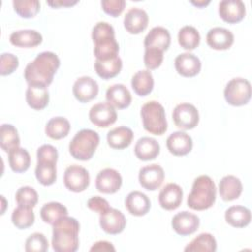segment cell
<instances>
[{
    "mask_svg": "<svg viewBox=\"0 0 252 252\" xmlns=\"http://www.w3.org/2000/svg\"><path fill=\"white\" fill-rule=\"evenodd\" d=\"M89 118L95 126L106 128L116 121L117 113L110 103L98 102L91 107Z\"/></svg>",
    "mask_w": 252,
    "mask_h": 252,
    "instance_id": "30bf717a",
    "label": "cell"
},
{
    "mask_svg": "<svg viewBox=\"0 0 252 252\" xmlns=\"http://www.w3.org/2000/svg\"><path fill=\"white\" fill-rule=\"evenodd\" d=\"M87 205L90 210L96 212L99 215L104 213L105 211H107L110 208L108 202L99 196H94V197L90 198L87 202Z\"/></svg>",
    "mask_w": 252,
    "mask_h": 252,
    "instance_id": "c3c4849f",
    "label": "cell"
},
{
    "mask_svg": "<svg viewBox=\"0 0 252 252\" xmlns=\"http://www.w3.org/2000/svg\"><path fill=\"white\" fill-rule=\"evenodd\" d=\"M1 199H2V205H3V208H2V213L1 214H4V208H5V199H4V196H1Z\"/></svg>",
    "mask_w": 252,
    "mask_h": 252,
    "instance_id": "f5cc1de1",
    "label": "cell"
},
{
    "mask_svg": "<svg viewBox=\"0 0 252 252\" xmlns=\"http://www.w3.org/2000/svg\"><path fill=\"white\" fill-rule=\"evenodd\" d=\"M134 92L140 95H148L154 89V78L150 70H141L134 74L131 80Z\"/></svg>",
    "mask_w": 252,
    "mask_h": 252,
    "instance_id": "4dcf8cb0",
    "label": "cell"
},
{
    "mask_svg": "<svg viewBox=\"0 0 252 252\" xmlns=\"http://www.w3.org/2000/svg\"><path fill=\"white\" fill-rule=\"evenodd\" d=\"M174 66L179 75L190 78L199 74L202 64L200 59L195 54L184 52L176 56Z\"/></svg>",
    "mask_w": 252,
    "mask_h": 252,
    "instance_id": "d6986e66",
    "label": "cell"
},
{
    "mask_svg": "<svg viewBox=\"0 0 252 252\" xmlns=\"http://www.w3.org/2000/svg\"><path fill=\"white\" fill-rule=\"evenodd\" d=\"M70 122L62 116L51 118L45 125V134L54 140H59L66 137L70 131Z\"/></svg>",
    "mask_w": 252,
    "mask_h": 252,
    "instance_id": "836d02e7",
    "label": "cell"
},
{
    "mask_svg": "<svg viewBox=\"0 0 252 252\" xmlns=\"http://www.w3.org/2000/svg\"><path fill=\"white\" fill-rule=\"evenodd\" d=\"M223 94L227 103L233 106L244 105L251 98L250 82L244 78H233L226 84Z\"/></svg>",
    "mask_w": 252,
    "mask_h": 252,
    "instance_id": "52a82bcc",
    "label": "cell"
},
{
    "mask_svg": "<svg viewBox=\"0 0 252 252\" xmlns=\"http://www.w3.org/2000/svg\"><path fill=\"white\" fill-rule=\"evenodd\" d=\"M163 61V51L154 48L146 47L144 54V64L148 70L158 68Z\"/></svg>",
    "mask_w": 252,
    "mask_h": 252,
    "instance_id": "ee69618b",
    "label": "cell"
},
{
    "mask_svg": "<svg viewBox=\"0 0 252 252\" xmlns=\"http://www.w3.org/2000/svg\"><path fill=\"white\" fill-rule=\"evenodd\" d=\"M48 249V240L45 235L40 232L31 234L25 243L27 252H45Z\"/></svg>",
    "mask_w": 252,
    "mask_h": 252,
    "instance_id": "7bdbcfd3",
    "label": "cell"
},
{
    "mask_svg": "<svg viewBox=\"0 0 252 252\" xmlns=\"http://www.w3.org/2000/svg\"><path fill=\"white\" fill-rule=\"evenodd\" d=\"M133 131L126 126H119L113 128L107 133L108 145L116 150H122L130 146L133 140Z\"/></svg>",
    "mask_w": 252,
    "mask_h": 252,
    "instance_id": "f1b7e54d",
    "label": "cell"
},
{
    "mask_svg": "<svg viewBox=\"0 0 252 252\" xmlns=\"http://www.w3.org/2000/svg\"><path fill=\"white\" fill-rule=\"evenodd\" d=\"M217 250L216 238L208 232H203L195 237L187 246L184 248L186 252H215Z\"/></svg>",
    "mask_w": 252,
    "mask_h": 252,
    "instance_id": "e575fe53",
    "label": "cell"
},
{
    "mask_svg": "<svg viewBox=\"0 0 252 252\" xmlns=\"http://www.w3.org/2000/svg\"><path fill=\"white\" fill-rule=\"evenodd\" d=\"M172 119L178 128L190 130L198 125L199 112L198 109L191 103H179L172 111Z\"/></svg>",
    "mask_w": 252,
    "mask_h": 252,
    "instance_id": "9c48e42d",
    "label": "cell"
},
{
    "mask_svg": "<svg viewBox=\"0 0 252 252\" xmlns=\"http://www.w3.org/2000/svg\"><path fill=\"white\" fill-rule=\"evenodd\" d=\"M37 160H52L56 161L58 159V152L55 147L49 144H44L37 149L36 153Z\"/></svg>",
    "mask_w": 252,
    "mask_h": 252,
    "instance_id": "7dc6e473",
    "label": "cell"
},
{
    "mask_svg": "<svg viewBox=\"0 0 252 252\" xmlns=\"http://www.w3.org/2000/svg\"><path fill=\"white\" fill-rule=\"evenodd\" d=\"M190 3H191L192 5L198 7V8H204L205 6H207V5L210 4V0H206V1H205V0H197V1L192 0V1H190Z\"/></svg>",
    "mask_w": 252,
    "mask_h": 252,
    "instance_id": "816d5d0a",
    "label": "cell"
},
{
    "mask_svg": "<svg viewBox=\"0 0 252 252\" xmlns=\"http://www.w3.org/2000/svg\"><path fill=\"white\" fill-rule=\"evenodd\" d=\"M65 216H68V210L64 205L58 202L46 203L40 209V217L42 220L49 224H53Z\"/></svg>",
    "mask_w": 252,
    "mask_h": 252,
    "instance_id": "8d00e7d4",
    "label": "cell"
},
{
    "mask_svg": "<svg viewBox=\"0 0 252 252\" xmlns=\"http://www.w3.org/2000/svg\"><path fill=\"white\" fill-rule=\"evenodd\" d=\"M206 39L208 45L213 49L225 50L232 45L234 41V35L227 29L216 27L208 32Z\"/></svg>",
    "mask_w": 252,
    "mask_h": 252,
    "instance_id": "ffe728a7",
    "label": "cell"
},
{
    "mask_svg": "<svg viewBox=\"0 0 252 252\" xmlns=\"http://www.w3.org/2000/svg\"><path fill=\"white\" fill-rule=\"evenodd\" d=\"M19 66V59L12 53H2L0 59V74L2 76L12 74Z\"/></svg>",
    "mask_w": 252,
    "mask_h": 252,
    "instance_id": "f6af8a7d",
    "label": "cell"
},
{
    "mask_svg": "<svg viewBox=\"0 0 252 252\" xmlns=\"http://www.w3.org/2000/svg\"><path fill=\"white\" fill-rule=\"evenodd\" d=\"M171 37L169 32L163 27H155L151 29L145 37L144 45L146 47L158 48L161 51L167 50L170 45Z\"/></svg>",
    "mask_w": 252,
    "mask_h": 252,
    "instance_id": "cb8c5ba5",
    "label": "cell"
},
{
    "mask_svg": "<svg viewBox=\"0 0 252 252\" xmlns=\"http://www.w3.org/2000/svg\"><path fill=\"white\" fill-rule=\"evenodd\" d=\"M125 207L131 215L142 217L149 212L151 201L146 194L140 191H132L125 199Z\"/></svg>",
    "mask_w": 252,
    "mask_h": 252,
    "instance_id": "603a6c76",
    "label": "cell"
},
{
    "mask_svg": "<svg viewBox=\"0 0 252 252\" xmlns=\"http://www.w3.org/2000/svg\"><path fill=\"white\" fill-rule=\"evenodd\" d=\"M199 225V217L187 211L177 213L173 216L171 220V226L173 230L181 236H186L194 233L198 229Z\"/></svg>",
    "mask_w": 252,
    "mask_h": 252,
    "instance_id": "5bb4252c",
    "label": "cell"
},
{
    "mask_svg": "<svg viewBox=\"0 0 252 252\" xmlns=\"http://www.w3.org/2000/svg\"><path fill=\"white\" fill-rule=\"evenodd\" d=\"M0 146L5 152L18 148L20 146V137L18 130L12 124H2L0 127Z\"/></svg>",
    "mask_w": 252,
    "mask_h": 252,
    "instance_id": "74e56055",
    "label": "cell"
},
{
    "mask_svg": "<svg viewBox=\"0 0 252 252\" xmlns=\"http://www.w3.org/2000/svg\"><path fill=\"white\" fill-rule=\"evenodd\" d=\"M13 7L19 16L29 19L34 17L38 13L40 3L37 0H14Z\"/></svg>",
    "mask_w": 252,
    "mask_h": 252,
    "instance_id": "60d3db41",
    "label": "cell"
},
{
    "mask_svg": "<svg viewBox=\"0 0 252 252\" xmlns=\"http://www.w3.org/2000/svg\"><path fill=\"white\" fill-rule=\"evenodd\" d=\"M99 225L102 230L108 234H118L126 226V219L121 211L109 208L99 215Z\"/></svg>",
    "mask_w": 252,
    "mask_h": 252,
    "instance_id": "8fae6325",
    "label": "cell"
},
{
    "mask_svg": "<svg viewBox=\"0 0 252 252\" xmlns=\"http://www.w3.org/2000/svg\"><path fill=\"white\" fill-rule=\"evenodd\" d=\"M90 251H115V248L111 242H108L106 240H100L94 243Z\"/></svg>",
    "mask_w": 252,
    "mask_h": 252,
    "instance_id": "681fc988",
    "label": "cell"
},
{
    "mask_svg": "<svg viewBox=\"0 0 252 252\" xmlns=\"http://www.w3.org/2000/svg\"><path fill=\"white\" fill-rule=\"evenodd\" d=\"M245 13V5L241 0H222L219 4V14L226 23L235 24L240 22Z\"/></svg>",
    "mask_w": 252,
    "mask_h": 252,
    "instance_id": "2e32d148",
    "label": "cell"
},
{
    "mask_svg": "<svg viewBox=\"0 0 252 252\" xmlns=\"http://www.w3.org/2000/svg\"><path fill=\"white\" fill-rule=\"evenodd\" d=\"M126 5V2L124 0H102L101 1V7L102 10L112 16V17H118L124 10Z\"/></svg>",
    "mask_w": 252,
    "mask_h": 252,
    "instance_id": "bcb514c9",
    "label": "cell"
},
{
    "mask_svg": "<svg viewBox=\"0 0 252 252\" xmlns=\"http://www.w3.org/2000/svg\"><path fill=\"white\" fill-rule=\"evenodd\" d=\"M52 226V248L56 252H75L79 247V221L75 218L65 216Z\"/></svg>",
    "mask_w": 252,
    "mask_h": 252,
    "instance_id": "7a4b0ae2",
    "label": "cell"
},
{
    "mask_svg": "<svg viewBox=\"0 0 252 252\" xmlns=\"http://www.w3.org/2000/svg\"><path fill=\"white\" fill-rule=\"evenodd\" d=\"M166 147L174 156H185L191 152L193 141L187 133L177 131L168 136L166 140Z\"/></svg>",
    "mask_w": 252,
    "mask_h": 252,
    "instance_id": "44dd1931",
    "label": "cell"
},
{
    "mask_svg": "<svg viewBox=\"0 0 252 252\" xmlns=\"http://www.w3.org/2000/svg\"><path fill=\"white\" fill-rule=\"evenodd\" d=\"M141 118L146 131L154 135H162L167 130L163 106L156 101H148L141 108Z\"/></svg>",
    "mask_w": 252,
    "mask_h": 252,
    "instance_id": "8992f818",
    "label": "cell"
},
{
    "mask_svg": "<svg viewBox=\"0 0 252 252\" xmlns=\"http://www.w3.org/2000/svg\"><path fill=\"white\" fill-rule=\"evenodd\" d=\"M183 198L182 188L176 183H168L162 187L158 195V203L161 208L171 211L177 209Z\"/></svg>",
    "mask_w": 252,
    "mask_h": 252,
    "instance_id": "e0dca14e",
    "label": "cell"
},
{
    "mask_svg": "<svg viewBox=\"0 0 252 252\" xmlns=\"http://www.w3.org/2000/svg\"><path fill=\"white\" fill-rule=\"evenodd\" d=\"M159 144L158 141L151 137L140 138L134 148L136 157L141 160H152L155 159L159 154Z\"/></svg>",
    "mask_w": 252,
    "mask_h": 252,
    "instance_id": "4316f807",
    "label": "cell"
},
{
    "mask_svg": "<svg viewBox=\"0 0 252 252\" xmlns=\"http://www.w3.org/2000/svg\"><path fill=\"white\" fill-rule=\"evenodd\" d=\"M98 94V85L96 81L89 76L78 78L73 85V94L80 102H88Z\"/></svg>",
    "mask_w": 252,
    "mask_h": 252,
    "instance_id": "9a60e30c",
    "label": "cell"
},
{
    "mask_svg": "<svg viewBox=\"0 0 252 252\" xmlns=\"http://www.w3.org/2000/svg\"><path fill=\"white\" fill-rule=\"evenodd\" d=\"M94 43V53L96 60L106 61L118 56L119 45L115 39L113 27L106 22L96 23L92 31Z\"/></svg>",
    "mask_w": 252,
    "mask_h": 252,
    "instance_id": "3957f363",
    "label": "cell"
},
{
    "mask_svg": "<svg viewBox=\"0 0 252 252\" xmlns=\"http://www.w3.org/2000/svg\"><path fill=\"white\" fill-rule=\"evenodd\" d=\"M63 181L67 189L72 192H83L90 184V174L88 170L77 164L68 166L65 169Z\"/></svg>",
    "mask_w": 252,
    "mask_h": 252,
    "instance_id": "ba28073f",
    "label": "cell"
},
{
    "mask_svg": "<svg viewBox=\"0 0 252 252\" xmlns=\"http://www.w3.org/2000/svg\"><path fill=\"white\" fill-rule=\"evenodd\" d=\"M35 177L44 186L53 184L56 181V161L37 160L35 167Z\"/></svg>",
    "mask_w": 252,
    "mask_h": 252,
    "instance_id": "1f68e13d",
    "label": "cell"
},
{
    "mask_svg": "<svg viewBox=\"0 0 252 252\" xmlns=\"http://www.w3.org/2000/svg\"><path fill=\"white\" fill-rule=\"evenodd\" d=\"M59 66L60 59L54 52L43 51L26 66L24 77L28 85H42L47 87L52 83L54 74Z\"/></svg>",
    "mask_w": 252,
    "mask_h": 252,
    "instance_id": "6da1fadb",
    "label": "cell"
},
{
    "mask_svg": "<svg viewBox=\"0 0 252 252\" xmlns=\"http://www.w3.org/2000/svg\"><path fill=\"white\" fill-rule=\"evenodd\" d=\"M216 197L217 188L213 179L208 175H200L193 182L187 205L193 210H207L215 204Z\"/></svg>",
    "mask_w": 252,
    "mask_h": 252,
    "instance_id": "277c9868",
    "label": "cell"
},
{
    "mask_svg": "<svg viewBox=\"0 0 252 252\" xmlns=\"http://www.w3.org/2000/svg\"><path fill=\"white\" fill-rule=\"evenodd\" d=\"M99 144L98 134L91 129H82L71 140L69 152L79 160H89L94 156Z\"/></svg>",
    "mask_w": 252,
    "mask_h": 252,
    "instance_id": "5b68a950",
    "label": "cell"
},
{
    "mask_svg": "<svg viewBox=\"0 0 252 252\" xmlns=\"http://www.w3.org/2000/svg\"><path fill=\"white\" fill-rule=\"evenodd\" d=\"M26 100L32 108L35 110L43 109L49 101L47 87L42 85H29L26 91Z\"/></svg>",
    "mask_w": 252,
    "mask_h": 252,
    "instance_id": "484cf974",
    "label": "cell"
},
{
    "mask_svg": "<svg viewBox=\"0 0 252 252\" xmlns=\"http://www.w3.org/2000/svg\"><path fill=\"white\" fill-rule=\"evenodd\" d=\"M122 185L120 173L113 168H104L100 170L95 178L96 189L104 194H113L117 192Z\"/></svg>",
    "mask_w": 252,
    "mask_h": 252,
    "instance_id": "4fadbf2b",
    "label": "cell"
},
{
    "mask_svg": "<svg viewBox=\"0 0 252 252\" xmlns=\"http://www.w3.org/2000/svg\"><path fill=\"white\" fill-rule=\"evenodd\" d=\"M105 98L108 103L118 109L128 107L132 101L131 94L123 84H114L110 86L106 90Z\"/></svg>",
    "mask_w": 252,
    "mask_h": 252,
    "instance_id": "7402d4cb",
    "label": "cell"
},
{
    "mask_svg": "<svg viewBox=\"0 0 252 252\" xmlns=\"http://www.w3.org/2000/svg\"><path fill=\"white\" fill-rule=\"evenodd\" d=\"M200 33L192 26H184L178 32V43L186 50H193L200 44Z\"/></svg>",
    "mask_w": 252,
    "mask_h": 252,
    "instance_id": "ab89813d",
    "label": "cell"
},
{
    "mask_svg": "<svg viewBox=\"0 0 252 252\" xmlns=\"http://www.w3.org/2000/svg\"><path fill=\"white\" fill-rule=\"evenodd\" d=\"M242 183L240 179L234 175L223 176L219 183V191L223 201H233L242 193Z\"/></svg>",
    "mask_w": 252,
    "mask_h": 252,
    "instance_id": "d4e9b609",
    "label": "cell"
},
{
    "mask_svg": "<svg viewBox=\"0 0 252 252\" xmlns=\"http://www.w3.org/2000/svg\"><path fill=\"white\" fill-rule=\"evenodd\" d=\"M121 69L122 60L119 56L106 61L95 60L94 62V70L96 74L104 80H108L115 77L120 73Z\"/></svg>",
    "mask_w": 252,
    "mask_h": 252,
    "instance_id": "d6a6232c",
    "label": "cell"
},
{
    "mask_svg": "<svg viewBox=\"0 0 252 252\" xmlns=\"http://www.w3.org/2000/svg\"><path fill=\"white\" fill-rule=\"evenodd\" d=\"M10 42L18 47H35L42 42V35L35 30H19L11 33Z\"/></svg>",
    "mask_w": 252,
    "mask_h": 252,
    "instance_id": "83f0119b",
    "label": "cell"
},
{
    "mask_svg": "<svg viewBox=\"0 0 252 252\" xmlns=\"http://www.w3.org/2000/svg\"><path fill=\"white\" fill-rule=\"evenodd\" d=\"M77 0H53V1H47V5L53 7V8H60V7H69L77 4Z\"/></svg>",
    "mask_w": 252,
    "mask_h": 252,
    "instance_id": "f907efd6",
    "label": "cell"
},
{
    "mask_svg": "<svg viewBox=\"0 0 252 252\" xmlns=\"http://www.w3.org/2000/svg\"><path fill=\"white\" fill-rule=\"evenodd\" d=\"M12 222L19 229H25L32 226L34 222V213L32 208L20 206L14 209L12 213Z\"/></svg>",
    "mask_w": 252,
    "mask_h": 252,
    "instance_id": "f35d334b",
    "label": "cell"
},
{
    "mask_svg": "<svg viewBox=\"0 0 252 252\" xmlns=\"http://www.w3.org/2000/svg\"><path fill=\"white\" fill-rule=\"evenodd\" d=\"M149 23V17L145 10L141 8H131L125 15L123 24L126 31L132 34H138L146 30Z\"/></svg>",
    "mask_w": 252,
    "mask_h": 252,
    "instance_id": "ac0fdd59",
    "label": "cell"
},
{
    "mask_svg": "<svg viewBox=\"0 0 252 252\" xmlns=\"http://www.w3.org/2000/svg\"><path fill=\"white\" fill-rule=\"evenodd\" d=\"M9 164L15 172H25L31 165V156L24 148H15L9 152Z\"/></svg>",
    "mask_w": 252,
    "mask_h": 252,
    "instance_id": "d590c367",
    "label": "cell"
},
{
    "mask_svg": "<svg viewBox=\"0 0 252 252\" xmlns=\"http://www.w3.org/2000/svg\"><path fill=\"white\" fill-rule=\"evenodd\" d=\"M15 198L18 205L31 208H33L38 201L37 192L31 186L20 187L16 192Z\"/></svg>",
    "mask_w": 252,
    "mask_h": 252,
    "instance_id": "b9f144b4",
    "label": "cell"
},
{
    "mask_svg": "<svg viewBox=\"0 0 252 252\" xmlns=\"http://www.w3.org/2000/svg\"><path fill=\"white\" fill-rule=\"evenodd\" d=\"M225 220L233 227H244L250 223L251 212L244 206H231L224 214Z\"/></svg>",
    "mask_w": 252,
    "mask_h": 252,
    "instance_id": "f546056e",
    "label": "cell"
},
{
    "mask_svg": "<svg viewBox=\"0 0 252 252\" xmlns=\"http://www.w3.org/2000/svg\"><path fill=\"white\" fill-rule=\"evenodd\" d=\"M164 180L163 168L157 163L146 165L139 171V182L145 189L155 191L160 187Z\"/></svg>",
    "mask_w": 252,
    "mask_h": 252,
    "instance_id": "7c38bea8",
    "label": "cell"
}]
</instances>
